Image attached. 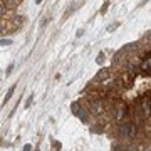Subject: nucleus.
<instances>
[{
    "mask_svg": "<svg viewBox=\"0 0 151 151\" xmlns=\"http://www.w3.org/2000/svg\"><path fill=\"white\" fill-rule=\"evenodd\" d=\"M139 69H141V70H151V55H148V57H146V59L141 62Z\"/></svg>",
    "mask_w": 151,
    "mask_h": 151,
    "instance_id": "4",
    "label": "nucleus"
},
{
    "mask_svg": "<svg viewBox=\"0 0 151 151\" xmlns=\"http://www.w3.org/2000/svg\"><path fill=\"white\" fill-rule=\"evenodd\" d=\"M9 44H12L10 39H2V45H9Z\"/></svg>",
    "mask_w": 151,
    "mask_h": 151,
    "instance_id": "8",
    "label": "nucleus"
},
{
    "mask_svg": "<svg viewBox=\"0 0 151 151\" xmlns=\"http://www.w3.org/2000/svg\"><path fill=\"white\" fill-rule=\"evenodd\" d=\"M91 111H92V113H96V114H101L104 111L103 103H101L99 99H92V101H91Z\"/></svg>",
    "mask_w": 151,
    "mask_h": 151,
    "instance_id": "3",
    "label": "nucleus"
},
{
    "mask_svg": "<svg viewBox=\"0 0 151 151\" xmlns=\"http://www.w3.org/2000/svg\"><path fill=\"white\" fill-rule=\"evenodd\" d=\"M40 2H42V0H35V4H40Z\"/></svg>",
    "mask_w": 151,
    "mask_h": 151,
    "instance_id": "12",
    "label": "nucleus"
},
{
    "mask_svg": "<svg viewBox=\"0 0 151 151\" xmlns=\"http://www.w3.org/2000/svg\"><path fill=\"white\" fill-rule=\"evenodd\" d=\"M119 134L121 138H126V139H133L136 136V124L131 123V121H124V123L119 124Z\"/></svg>",
    "mask_w": 151,
    "mask_h": 151,
    "instance_id": "1",
    "label": "nucleus"
},
{
    "mask_svg": "<svg viewBox=\"0 0 151 151\" xmlns=\"http://www.w3.org/2000/svg\"><path fill=\"white\" fill-rule=\"evenodd\" d=\"M103 59H104V55L101 54V55H99V57H97V62H99V64H101V62H103Z\"/></svg>",
    "mask_w": 151,
    "mask_h": 151,
    "instance_id": "11",
    "label": "nucleus"
},
{
    "mask_svg": "<svg viewBox=\"0 0 151 151\" xmlns=\"http://www.w3.org/2000/svg\"><path fill=\"white\" fill-rule=\"evenodd\" d=\"M106 76H108V69H103V72H99V74H97V79H104Z\"/></svg>",
    "mask_w": 151,
    "mask_h": 151,
    "instance_id": "7",
    "label": "nucleus"
},
{
    "mask_svg": "<svg viewBox=\"0 0 151 151\" xmlns=\"http://www.w3.org/2000/svg\"><path fill=\"white\" fill-rule=\"evenodd\" d=\"M145 2H148V0H145Z\"/></svg>",
    "mask_w": 151,
    "mask_h": 151,
    "instance_id": "15",
    "label": "nucleus"
},
{
    "mask_svg": "<svg viewBox=\"0 0 151 151\" xmlns=\"http://www.w3.org/2000/svg\"><path fill=\"white\" fill-rule=\"evenodd\" d=\"M0 12H2V15H5V2H2V5H0Z\"/></svg>",
    "mask_w": 151,
    "mask_h": 151,
    "instance_id": "9",
    "label": "nucleus"
},
{
    "mask_svg": "<svg viewBox=\"0 0 151 151\" xmlns=\"http://www.w3.org/2000/svg\"><path fill=\"white\" fill-rule=\"evenodd\" d=\"M30 150H32V146H30V145H25V146H24V151H30Z\"/></svg>",
    "mask_w": 151,
    "mask_h": 151,
    "instance_id": "10",
    "label": "nucleus"
},
{
    "mask_svg": "<svg viewBox=\"0 0 151 151\" xmlns=\"http://www.w3.org/2000/svg\"><path fill=\"white\" fill-rule=\"evenodd\" d=\"M148 101H150V104H151V97H148Z\"/></svg>",
    "mask_w": 151,
    "mask_h": 151,
    "instance_id": "13",
    "label": "nucleus"
},
{
    "mask_svg": "<svg viewBox=\"0 0 151 151\" xmlns=\"http://www.w3.org/2000/svg\"><path fill=\"white\" fill-rule=\"evenodd\" d=\"M114 116H116V121H119V123H121V121L128 116V108H126L124 104H121V106L116 109V114H114Z\"/></svg>",
    "mask_w": 151,
    "mask_h": 151,
    "instance_id": "2",
    "label": "nucleus"
},
{
    "mask_svg": "<svg viewBox=\"0 0 151 151\" xmlns=\"http://www.w3.org/2000/svg\"><path fill=\"white\" fill-rule=\"evenodd\" d=\"M72 113H74V114H79V113H81V108H79V103H74V104H72Z\"/></svg>",
    "mask_w": 151,
    "mask_h": 151,
    "instance_id": "5",
    "label": "nucleus"
},
{
    "mask_svg": "<svg viewBox=\"0 0 151 151\" xmlns=\"http://www.w3.org/2000/svg\"><path fill=\"white\" fill-rule=\"evenodd\" d=\"M4 2H5V0H4ZM7 2H12V0H7Z\"/></svg>",
    "mask_w": 151,
    "mask_h": 151,
    "instance_id": "14",
    "label": "nucleus"
},
{
    "mask_svg": "<svg viewBox=\"0 0 151 151\" xmlns=\"http://www.w3.org/2000/svg\"><path fill=\"white\" fill-rule=\"evenodd\" d=\"M14 91H15V86H12L10 89H9V92L5 94V101H9V99L12 97V94H14Z\"/></svg>",
    "mask_w": 151,
    "mask_h": 151,
    "instance_id": "6",
    "label": "nucleus"
}]
</instances>
